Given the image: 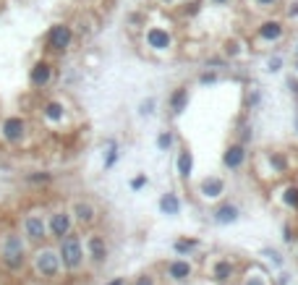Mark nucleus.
<instances>
[{"label": "nucleus", "mask_w": 298, "mask_h": 285, "mask_svg": "<svg viewBox=\"0 0 298 285\" xmlns=\"http://www.w3.org/2000/svg\"><path fill=\"white\" fill-rule=\"evenodd\" d=\"M58 256H60V265L65 270H71V272L79 270L84 265V244H81V238L76 233H68L65 238H60V251H58Z\"/></svg>", "instance_id": "1"}, {"label": "nucleus", "mask_w": 298, "mask_h": 285, "mask_svg": "<svg viewBox=\"0 0 298 285\" xmlns=\"http://www.w3.org/2000/svg\"><path fill=\"white\" fill-rule=\"evenodd\" d=\"M0 256H3L6 267L18 270L21 265H24V241H21L16 233H8L3 238V244H0Z\"/></svg>", "instance_id": "2"}, {"label": "nucleus", "mask_w": 298, "mask_h": 285, "mask_svg": "<svg viewBox=\"0 0 298 285\" xmlns=\"http://www.w3.org/2000/svg\"><path fill=\"white\" fill-rule=\"evenodd\" d=\"M34 267H37V272H39L42 277H55V275L60 272V256H58V251H53V249L37 251Z\"/></svg>", "instance_id": "3"}, {"label": "nucleus", "mask_w": 298, "mask_h": 285, "mask_svg": "<svg viewBox=\"0 0 298 285\" xmlns=\"http://www.w3.org/2000/svg\"><path fill=\"white\" fill-rule=\"evenodd\" d=\"M95 265H105V259H107V244H105V238L100 233H91L86 238V254Z\"/></svg>", "instance_id": "4"}, {"label": "nucleus", "mask_w": 298, "mask_h": 285, "mask_svg": "<svg viewBox=\"0 0 298 285\" xmlns=\"http://www.w3.org/2000/svg\"><path fill=\"white\" fill-rule=\"evenodd\" d=\"M71 39H74L71 29L63 27V24H55V27L50 29V34H48V42H50L53 50H65L68 45H71Z\"/></svg>", "instance_id": "5"}, {"label": "nucleus", "mask_w": 298, "mask_h": 285, "mask_svg": "<svg viewBox=\"0 0 298 285\" xmlns=\"http://www.w3.org/2000/svg\"><path fill=\"white\" fill-rule=\"evenodd\" d=\"M48 230L53 233V238H65L68 233H71V215H68V212H55L50 217Z\"/></svg>", "instance_id": "6"}, {"label": "nucleus", "mask_w": 298, "mask_h": 285, "mask_svg": "<svg viewBox=\"0 0 298 285\" xmlns=\"http://www.w3.org/2000/svg\"><path fill=\"white\" fill-rule=\"evenodd\" d=\"M243 160H246L243 144H231V147L225 149V155H222V165H225L227 170H238V168L243 165Z\"/></svg>", "instance_id": "7"}, {"label": "nucleus", "mask_w": 298, "mask_h": 285, "mask_svg": "<svg viewBox=\"0 0 298 285\" xmlns=\"http://www.w3.org/2000/svg\"><path fill=\"white\" fill-rule=\"evenodd\" d=\"M24 230H27V238L29 241H37V244L48 238V228H44L42 217H37V215H29L27 220H24Z\"/></svg>", "instance_id": "8"}, {"label": "nucleus", "mask_w": 298, "mask_h": 285, "mask_svg": "<svg viewBox=\"0 0 298 285\" xmlns=\"http://www.w3.org/2000/svg\"><path fill=\"white\" fill-rule=\"evenodd\" d=\"M199 191H201L204 199H217V196L225 191V181L217 178V175H212V178H204L201 186H199Z\"/></svg>", "instance_id": "9"}, {"label": "nucleus", "mask_w": 298, "mask_h": 285, "mask_svg": "<svg viewBox=\"0 0 298 285\" xmlns=\"http://www.w3.org/2000/svg\"><path fill=\"white\" fill-rule=\"evenodd\" d=\"M74 215H76V220L84 223V225H91V223L97 220V209L91 207L89 202H76L74 204Z\"/></svg>", "instance_id": "10"}, {"label": "nucleus", "mask_w": 298, "mask_h": 285, "mask_svg": "<svg viewBox=\"0 0 298 285\" xmlns=\"http://www.w3.org/2000/svg\"><path fill=\"white\" fill-rule=\"evenodd\" d=\"M3 136L8 141H18L21 136H24V121H21V118H8L3 123Z\"/></svg>", "instance_id": "11"}, {"label": "nucleus", "mask_w": 298, "mask_h": 285, "mask_svg": "<svg viewBox=\"0 0 298 285\" xmlns=\"http://www.w3.org/2000/svg\"><path fill=\"white\" fill-rule=\"evenodd\" d=\"M147 42H149V48H154V50H165V48H170V34L165 29H149Z\"/></svg>", "instance_id": "12"}, {"label": "nucleus", "mask_w": 298, "mask_h": 285, "mask_svg": "<svg viewBox=\"0 0 298 285\" xmlns=\"http://www.w3.org/2000/svg\"><path fill=\"white\" fill-rule=\"evenodd\" d=\"M238 215H241V212H238L236 204H220V207L215 209V220L222 223V225H227V223H236Z\"/></svg>", "instance_id": "13"}, {"label": "nucleus", "mask_w": 298, "mask_h": 285, "mask_svg": "<svg viewBox=\"0 0 298 285\" xmlns=\"http://www.w3.org/2000/svg\"><path fill=\"white\" fill-rule=\"evenodd\" d=\"M50 76H53V68L48 63H37L34 68H32V84L34 86H44L50 81Z\"/></svg>", "instance_id": "14"}, {"label": "nucleus", "mask_w": 298, "mask_h": 285, "mask_svg": "<svg viewBox=\"0 0 298 285\" xmlns=\"http://www.w3.org/2000/svg\"><path fill=\"white\" fill-rule=\"evenodd\" d=\"M259 37L262 39H269V42L280 39L283 37V24H280V21H267V24L259 27Z\"/></svg>", "instance_id": "15"}, {"label": "nucleus", "mask_w": 298, "mask_h": 285, "mask_svg": "<svg viewBox=\"0 0 298 285\" xmlns=\"http://www.w3.org/2000/svg\"><path fill=\"white\" fill-rule=\"evenodd\" d=\"M168 275H170L173 280H186V277L191 275V265H189V262H183V259H175V262H170Z\"/></svg>", "instance_id": "16"}, {"label": "nucleus", "mask_w": 298, "mask_h": 285, "mask_svg": "<svg viewBox=\"0 0 298 285\" xmlns=\"http://www.w3.org/2000/svg\"><path fill=\"white\" fill-rule=\"evenodd\" d=\"M159 212L163 215H178L180 212V199L175 194H165L163 199H159Z\"/></svg>", "instance_id": "17"}, {"label": "nucleus", "mask_w": 298, "mask_h": 285, "mask_svg": "<svg viewBox=\"0 0 298 285\" xmlns=\"http://www.w3.org/2000/svg\"><path fill=\"white\" fill-rule=\"evenodd\" d=\"M191 168H194V157H191V152L183 149L180 155H178V173H180V178H183V181H189V178H191Z\"/></svg>", "instance_id": "18"}, {"label": "nucleus", "mask_w": 298, "mask_h": 285, "mask_svg": "<svg viewBox=\"0 0 298 285\" xmlns=\"http://www.w3.org/2000/svg\"><path fill=\"white\" fill-rule=\"evenodd\" d=\"M186 102H189V92L180 86V89H175L173 97H170V110H173V113H180L183 107H186Z\"/></svg>", "instance_id": "19"}, {"label": "nucleus", "mask_w": 298, "mask_h": 285, "mask_svg": "<svg viewBox=\"0 0 298 285\" xmlns=\"http://www.w3.org/2000/svg\"><path fill=\"white\" fill-rule=\"evenodd\" d=\"M233 277V265H231V262H217V265H215V280L217 282H227V280H231Z\"/></svg>", "instance_id": "20"}, {"label": "nucleus", "mask_w": 298, "mask_h": 285, "mask_svg": "<svg viewBox=\"0 0 298 285\" xmlns=\"http://www.w3.org/2000/svg\"><path fill=\"white\" fill-rule=\"evenodd\" d=\"M283 202H285L288 207L298 209V188H295V186H290V188H285V191H283Z\"/></svg>", "instance_id": "21"}, {"label": "nucleus", "mask_w": 298, "mask_h": 285, "mask_svg": "<svg viewBox=\"0 0 298 285\" xmlns=\"http://www.w3.org/2000/svg\"><path fill=\"white\" fill-rule=\"evenodd\" d=\"M44 110H48V118H50V121H60V118H63V107H60L58 102H50Z\"/></svg>", "instance_id": "22"}, {"label": "nucleus", "mask_w": 298, "mask_h": 285, "mask_svg": "<svg viewBox=\"0 0 298 285\" xmlns=\"http://www.w3.org/2000/svg\"><path fill=\"white\" fill-rule=\"evenodd\" d=\"M243 285H267L264 272H251L248 277H243Z\"/></svg>", "instance_id": "23"}, {"label": "nucleus", "mask_w": 298, "mask_h": 285, "mask_svg": "<svg viewBox=\"0 0 298 285\" xmlns=\"http://www.w3.org/2000/svg\"><path fill=\"white\" fill-rule=\"evenodd\" d=\"M116 160H118V147H116V144H110V152H107V160H105V168L110 170L112 165H116Z\"/></svg>", "instance_id": "24"}, {"label": "nucleus", "mask_w": 298, "mask_h": 285, "mask_svg": "<svg viewBox=\"0 0 298 285\" xmlns=\"http://www.w3.org/2000/svg\"><path fill=\"white\" fill-rule=\"evenodd\" d=\"M196 246V241H175V251L183 254V251H191Z\"/></svg>", "instance_id": "25"}, {"label": "nucleus", "mask_w": 298, "mask_h": 285, "mask_svg": "<svg viewBox=\"0 0 298 285\" xmlns=\"http://www.w3.org/2000/svg\"><path fill=\"white\" fill-rule=\"evenodd\" d=\"M133 285H154V277L152 275H142V277H136Z\"/></svg>", "instance_id": "26"}, {"label": "nucleus", "mask_w": 298, "mask_h": 285, "mask_svg": "<svg viewBox=\"0 0 298 285\" xmlns=\"http://www.w3.org/2000/svg\"><path fill=\"white\" fill-rule=\"evenodd\" d=\"M144 183H147V178H133L131 181V188H142Z\"/></svg>", "instance_id": "27"}, {"label": "nucleus", "mask_w": 298, "mask_h": 285, "mask_svg": "<svg viewBox=\"0 0 298 285\" xmlns=\"http://www.w3.org/2000/svg\"><path fill=\"white\" fill-rule=\"evenodd\" d=\"M257 3H259L262 8H269V6H274V3H278V0H257Z\"/></svg>", "instance_id": "28"}, {"label": "nucleus", "mask_w": 298, "mask_h": 285, "mask_svg": "<svg viewBox=\"0 0 298 285\" xmlns=\"http://www.w3.org/2000/svg\"><path fill=\"white\" fill-rule=\"evenodd\" d=\"M168 144H170V136L163 134V136H159V147H168Z\"/></svg>", "instance_id": "29"}, {"label": "nucleus", "mask_w": 298, "mask_h": 285, "mask_svg": "<svg viewBox=\"0 0 298 285\" xmlns=\"http://www.w3.org/2000/svg\"><path fill=\"white\" fill-rule=\"evenodd\" d=\"M269 65H272V71H278V68H280V58H272Z\"/></svg>", "instance_id": "30"}, {"label": "nucleus", "mask_w": 298, "mask_h": 285, "mask_svg": "<svg viewBox=\"0 0 298 285\" xmlns=\"http://www.w3.org/2000/svg\"><path fill=\"white\" fill-rule=\"evenodd\" d=\"M107 285H126V280H121V277H118V280H112V282H107Z\"/></svg>", "instance_id": "31"}, {"label": "nucleus", "mask_w": 298, "mask_h": 285, "mask_svg": "<svg viewBox=\"0 0 298 285\" xmlns=\"http://www.w3.org/2000/svg\"><path fill=\"white\" fill-rule=\"evenodd\" d=\"M290 16H298V3H293V8H290Z\"/></svg>", "instance_id": "32"}]
</instances>
